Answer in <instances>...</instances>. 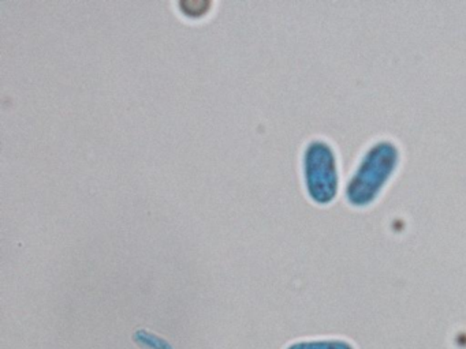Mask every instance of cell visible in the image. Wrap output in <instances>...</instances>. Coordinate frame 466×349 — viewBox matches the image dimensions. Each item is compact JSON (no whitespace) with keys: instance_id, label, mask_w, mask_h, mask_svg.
<instances>
[{"instance_id":"1","label":"cell","mask_w":466,"mask_h":349,"mask_svg":"<svg viewBox=\"0 0 466 349\" xmlns=\"http://www.w3.org/2000/svg\"><path fill=\"white\" fill-rule=\"evenodd\" d=\"M289 349H353L346 343L340 341H326V343H310V344H299V345L291 346Z\"/></svg>"}]
</instances>
